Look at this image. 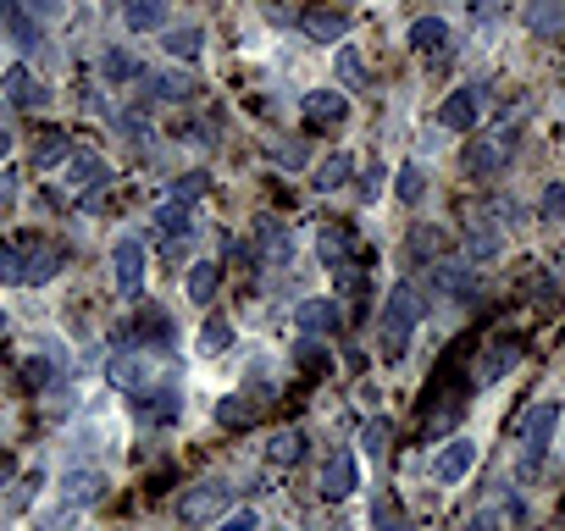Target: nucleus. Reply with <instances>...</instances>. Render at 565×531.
Listing matches in <instances>:
<instances>
[{
  "label": "nucleus",
  "mask_w": 565,
  "mask_h": 531,
  "mask_svg": "<svg viewBox=\"0 0 565 531\" xmlns=\"http://www.w3.org/2000/svg\"><path fill=\"white\" fill-rule=\"evenodd\" d=\"M421 316H427V299H421V288L410 283V277L388 288L383 321H377V343H383V360H399V354H405V338L421 327Z\"/></svg>",
  "instance_id": "1"
},
{
  "label": "nucleus",
  "mask_w": 565,
  "mask_h": 531,
  "mask_svg": "<svg viewBox=\"0 0 565 531\" xmlns=\"http://www.w3.org/2000/svg\"><path fill=\"white\" fill-rule=\"evenodd\" d=\"M554 426H560V399H538L527 415H521V426H516V437H521V449H527V471L549 454V443H554Z\"/></svg>",
  "instance_id": "2"
},
{
  "label": "nucleus",
  "mask_w": 565,
  "mask_h": 531,
  "mask_svg": "<svg viewBox=\"0 0 565 531\" xmlns=\"http://www.w3.org/2000/svg\"><path fill=\"white\" fill-rule=\"evenodd\" d=\"M106 382L111 388H122V393H139V388H150V349L145 343H122L117 354L106 360Z\"/></svg>",
  "instance_id": "3"
},
{
  "label": "nucleus",
  "mask_w": 565,
  "mask_h": 531,
  "mask_svg": "<svg viewBox=\"0 0 565 531\" xmlns=\"http://www.w3.org/2000/svg\"><path fill=\"white\" fill-rule=\"evenodd\" d=\"M56 493H61V504L89 509V504H100V498H106V471H100V465H67Z\"/></svg>",
  "instance_id": "4"
},
{
  "label": "nucleus",
  "mask_w": 565,
  "mask_h": 531,
  "mask_svg": "<svg viewBox=\"0 0 565 531\" xmlns=\"http://www.w3.org/2000/svg\"><path fill=\"white\" fill-rule=\"evenodd\" d=\"M45 238H0V283H34Z\"/></svg>",
  "instance_id": "5"
},
{
  "label": "nucleus",
  "mask_w": 565,
  "mask_h": 531,
  "mask_svg": "<svg viewBox=\"0 0 565 531\" xmlns=\"http://www.w3.org/2000/svg\"><path fill=\"white\" fill-rule=\"evenodd\" d=\"M228 504H233V487L228 482H200V487H189V493H183L178 515L189 520V526H205V520L222 515Z\"/></svg>",
  "instance_id": "6"
},
{
  "label": "nucleus",
  "mask_w": 565,
  "mask_h": 531,
  "mask_svg": "<svg viewBox=\"0 0 565 531\" xmlns=\"http://www.w3.org/2000/svg\"><path fill=\"white\" fill-rule=\"evenodd\" d=\"M477 443L471 437H449L444 449H438V460H433V482H444V487H455V482H466L471 476V465H477Z\"/></svg>",
  "instance_id": "7"
},
{
  "label": "nucleus",
  "mask_w": 565,
  "mask_h": 531,
  "mask_svg": "<svg viewBox=\"0 0 565 531\" xmlns=\"http://www.w3.org/2000/svg\"><path fill=\"white\" fill-rule=\"evenodd\" d=\"M294 321H300L305 338H333V332L344 327V305H338V299H305V305L294 310Z\"/></svg>",
  "instance_id": "8"
},
{
  "label": "nucleus",
  "mask_w": 565,
  "mask_h": 531,
  "mask_svg": "<svg viewBox=\"0 0 565 531\" xmlns=\"http://www.w3.org/2000/svg\"><path fill=\"white\" fill-rule=\"evenodd\" d=\"M521 360V338L510 332V338H493L488 349H482V366H477V388H493V382L505 377L510 366Z\"/></svg>",
  "instance_id": "9"
},
{
  "label": "nucleus",
  "mask_w": 565,
  "mask_h": 531,
  "mask_svg": "<svg viewBox=\"0 0 565 531\" xmlns=\"http://www.w3.org/2000/svg\"><path fill=\"white\" fill-rule=\"evenodd\" d=\"M111 266H117L122 294H139V288H145V244H139V238H122V244L111 249Z\"/></svg>",
  "instance_id": "10"
},
{
  "label": "nucleus",
  "mask_w": 565,
  "mask_h": 531,
  "mask_svg": "<svg viewBox=\"0 0 565 531\" xmlns=\"http://www.w3.org/2000/svg\"><path fill=\"white\" fill-rule=\"evenodd\" d=\"M355 487H361V471H355V454H327V465H322V498H349L355 493Z\"/></svg>",
  "instance_id": "11"
},
{
  "label": "nucleus",
  "mask_w": 565,
  "mask_h": 531,
  "mask_svg": "<svg viewBox=\"0 0 565 531\" xmlns=\"http://www.w3.org/2000/svg\"><path fill=\"white\" fill-rule=\"evenodd\" d=\"M0 89H6V100H12V106H23V111H45L50 106V95L39 89V78L28 67H12L6 78H0Z\"/></svg>",
  "instance_id": "12"
},
{
  "label": "nucleus",
  "mask_w": 565,
  "mask_h": 531,
  "mask_svg": "<svg viewBox=\"0 0 565 531\" xmlns=\"http://www.w3.org/2000/svg\"><path fill=\"white\" fill-rule=\"evenodd\" d=\"M300 28L316 39V45H333V39L349 34V12H333V6H311V12H300Z\"/></svg>",
  "instance_id": "13"
},
{
  "label": "nucleus",
  "mask_w": 565,
  "mask_h": 531,
  "mask_svg": "<svg viewBox=\"0 0 565 531\" xmlns=\"http://www.w3.org/2000/svg\"><path fill=\"white\" fill-rule=\"evenodd\" d=\"M100 177H111V172H106V161H100L95 150H73L67 166H61V183H67V189H95Z\"/></svg>",
  "instance_id": "14"
},
{
  "label": "nucleus",
  "mask_w": 565,
  "mask_h": 531,
  "mask_svg": "<svg viewBox=\"0 0 565 531\" xmlns=\"http://www.w3.org/2000/svg\"><path fill=\"white\" fill-rule=\"evenodd\" d=\"M438 122H444L449 133H471L477 128V89H455V95L438 106Z\"/></svg>",
  "instance_id": "15"
},
{
  "label": "nucleus",
  "mask_w": 565,
  "mask_h": 531,
  "mask_svg": "<svg viewBox=\"0 0 565 531\" xmlns=\"http://www.w3.org/2000/svg\"><path fill=\"white\" fill-rule=\"evenodd\" d=\"M145 95L150 100H172V106H178V100L194 95V78H189V72H172V67L145 72Z\"/></svg>",
  "instance_id": "16"
},
{
  "label": "nucleus",
  "mask_w": 565,
  "mask_h": 531,
  "mask_svg": "<svg viewBox=\"0 0 565 531\" xmlns=\"http://www.w3.org/2000/svg\"><path fill=\"white\" fill-rule=\"evenodd\" d=\"M122 23L133 34H156V28H167V0H122Z\"/></svg>",
  "instance_id": "17"
},
{
  "label": "nucleus",
  "mask_w": 565,
  "mask_h": 531,
  "mask_svg": "<svg viewBox=\"0 0 565 531\" xmlns=\"http://www.w3.org/2000/svg\"><path fill=\"white\" fill-rule=\"evenodd\" d=\"M150 227H156L161 238H189V233H194V227H200V222H194V211H189V205H183V200H172V205H156V216H150Z\"/></svg>",
  "instance_id": "18"
},
{
  "label": "nucleus",
  "mask_w": 565,
  "mask_h": 531,
  "mask_svg": "<svg viewBox=\"0 0 565 531\" xmlns=\"http://www.w3.org/2000/svg\"><path fill=\"white\" fill-rule=\"evenodd\" d=\"M0 23H6V34H12L23 50H34V45H39V28H34V17H28L23 0H0Z\"/></svg>",
  "instance_id": "19"
},
{
  "label": "nucleus",
  "mask_w": 565,
  "mask_h": 531,
  "mask_svg": "<svg viewBox=\"0 0 565 531\" xmlns=\"http://www.w3.org/2000/svg\"><path fill=\"white\" fill-rule=\"evenodd\" d=\"M189 299L194 305H211L217 299V288H222V260H194V272H189Z\"/></svg>",
  "instance_id": "20"
},
{
  "label": "nucleus",
  "mask_w": 565,
  "mask_h": 531,
  "mask_svg": "<svg viewBox=\"0 0 565 531\" xmlns=\"http://www.w3.org/2000/svg\"><path fill=\"white\" fill-rule=\"evenodd\" d=\"M305 117H311V122H344L349 117V100L338 95V89H311V95H305Z\"/></svg>",
  "instance_id": "21"
},
{
  "label": "nucleus",
  "mask_w": 565,
  "mask_h": 531,
  "mask_svg": "<svg viewBox=\"0 0 565 531\" xmlns=\"http://www.w3.org/2000/svg\"><path fill=\"white\" fill-rule=\"evenodd\" d=\"M499 249H505V233H499L493 222H477L466 233V260H477V266H482V260H493Z\"/></svg>",
  "instance_id": "22"
},
{
  "label": "nucleus",
  "mask_w": 565,
  "mask_h": 531,
  "mask_svg": "<svg viewBox=\"0 0 565 531\" xmlns=\"http://www.w3.org/2000/svg\"><path fill=\"white\" fill-rule=\"evenodd\" d=\"M527 28L532 34H560L565 28V0H527Z\"/></svg>",
  "instance_id": "23"
},
{
  "label": "nucleus",
  "mask_w": 565,
  "mask_h": 531,
  "mask_svg": "<svg viewBox=\"0 0 565 531\" xmlns=\"http://www.w3.org/2000/svg\"><path fill=\"white\" fill-rule=\"evenodd\" d=\"M300 454H305V432H300V426H289V432H272V437H266V460H272V465H294Z\"/></svg>",
  "instance_id": "24"
},
{
  "label": "nucleus",
  "mask_w": 565,
  "mask_h": 531,
  "mask_svg": "<svg viewBox=\"0 0 565 531\" xmlns=\"http://www.w3.org/2000/svg\"><path fill=\"white\" fill-rule=\"evenodd\" d=\"M410 45L427 50V56L444 50L449 45V23H444V17H416V23H410Z\"/></svg>",
  "instance_id": "25"
},
{
  "label": "nucleus",
  "mask_w": 565,
  "mask_h": 531,
  "mask_svg": "<svg viewBox=\"0 0 565 531\" xmlns=\"http://www.w3.org/2000/svg\"><path fill=\"white\" fill-rule=\"evenodd\" d=\"M100 72H106V83L145 78V67H139V56H133V50H106V56H100Z\"/></svg>",
  "instance_id": "26"
},
{
  "label": "nucleus",
  "mask_w": 565,
  "mask_h": 531,
  "mask_svg": "<svg viewBox=\"0 0 565 531\" xmlns=\"http://www.w3.org/2000/svg\"><path fill=\"white\" fill-rule=\"evenodd\" d=\"M133 332H139V343H145V349H150V338H156V349H167V343H172V321L161 316L156 305H150V310H139V321H133Z\"/></svg>",
  "instance_id": "27"
},
{
  "label": "nucleus",
  "mask_w": 565,
  "mask_h": 531,
  "mask_svg": "<svg viewBox=\"0 0 565 531\" xmlns=\"http://www.w3.org/2000/svg\"><path fill=\"white\" fill-rule=\"evenodd\" d=\"M349 172H355V161H349V155L338 150V155H327V161L316 166V177H311V183L327 194V189H344V183H349Z\"/></svg>",
  "instance_id": "28"
},
{
  "label": "nucleus",
  "mask_w": 565,
  "mask_h": 531,
  "mask_svg": "<svg viewBox=\"0 0 565 531\" xmlns=\"http://www.w3.org/2000/svg\"><path fill=\"white\" fill-rule=\"evenodd\" d=\"M433 277H438V288H444V294H477V277H471V266H455V260H438V266H433Z\"/></svg>",
  "instance_id": "29"
},
{
  "label": "nucleus",
  "mask_w": 565,
  "mask_h": 531,
  "mask_svg": "<svg viewBox=\"0 0 565 531\" xmlns=\"http://www.w3.org/2000/svg\"><path fill=\"white\" fill-rule=\"evenodd\" d=\"M499 166H505V144H471L466 150V172L471 177H493Z\"/></svg>",
  "instance_id": "30"
},
{
  "label": "nucleus",
  "mask_w": 565,
  "mask_h": 531,
  "mask_svg": "<svg viewBox=\"0 0 565 531\" xmlns=\"http://www.w3.org/2000/svg\"><path fill=\"white\" fill-rule=\"evenodd\" d=\"M67 155H73V139H67L61 128H50L45 139L34 144V166H56V161L67 166Z\"/></svg>",
  "instance_id": "31"
},
{
  "label": "nucleus",
  "mask_w": 565,
  "mask_h": 531,
  "mask_svg": "<svg viewBox=\"0 0 565 531\" xmlns=\"http://www.w3.org/2000/svg\"><path fill=\"white\" fill-rule=\"evenodd\" d=\"M316 249H322V266H344L349 260V227H322Z\"/></svg>",
  "instance_id": "32"
},
{
  "label": "nucleus",
  "mask_w": 565,
  "mask_h": 531,
  "mask_svg": "<svg viewBox=\"0 0 565 531\" xmlns=\"http://www.w3.org/2000/svg\"><path fill=\"white\" fill-rule=\"evenodd\" d=\"M217 421L222 426H250L255 421V399L250 393H228V399L217 404Z\"/></svg>",
  "instance_id": "33"
},
{
  "label": "nucleus",
  "mask_w": 565,
  "mask_h": 531,
  "mask_svg": "<svg viewBox=\"0 0 565 531\" xmlns=\"http://www.w3.org/2000/svg\"><path fill=\"white\" fill-rule=\"evenodd\" d=\"M161 45H167L178 61H194V56H200V45H205V34H200V28H167Z\"/></svg>",
  "instance_id": "34"
},
{
  "label": "nucleus",
  "mask_w": 565,
  "mask_h": 531,
  "mask_svg": "<svg viewBox=\"0 0 565 531\" xmlns=\"http://www.w3.org/2000/svg\"><path fill=\"white\" fill-rule=\"evenodd\" d=\"M372 531H405V515H399L394 493H377L372 498Z\"/></svg>",
  "instance_id": "35"
},
{
  "label": "nucleus",
  "mask_w": 565,
  "mask_h": 531,
  "mask_svg": "<svg viewBox=\"0 0 565 531\" xmlns=\"http://www.w3.org/2000/svg\"><path fill=\"white\" fill-rule=\"evenodd\" d=\"M394 189H399V200H405V205H416L421 194H427V172H421L416 161H405V166H399V183H394Z\"/></svg>",
  "instance_id": "36"
},
{
  "label": "nucleus",
  "mask_w": 565,
  "mask_h": 531,
  "mask_svg": "<svg viewBox=\"0 0 565 531\" xmlns=\"http://www.w3.org/2000/svg\"><path fill=\"white\" fill-rule=\"evenodd\" d=\"M388 437H394L388 432V421H366L361 426V449L372 454V460H388Z\"/></svg>",
  "instance_id": "37"
},
{
  "label": "nucleus",
  "mask_w": 565,
  "mask_h": 531,
  "mask_svg": "<svg viewBox=\"0 0 565 531\" xmlns=\"http://www.w3.org/2000/svg\"><path fill=\"white\" fill-rule=\"evenodd\" d=\"M228 343H233V327H228L222 316H211V321H205V332H200V349H205V354H222Z\"/></svg>",
  "instance_id": "38"
},
{
  "label": "nucleus",
  "mask_w": 565,
  "mask_h": 531,
  "mask_svg": "<svg viewBox=\"0 0 565 531\" xmlns=\"http://www.w3.org/2000/svg\"><path fill=\"white\" fill-rule=\"evenodd\" d=\"M255 233H261V244L272 249V260H289V233H283V227L272 222V216H261V227H255Z\"/></svg>",
  "instance_id": "39"
},
{
  "label": "nucleus",
  "mask_w": 565,
  "mask_h": 531,
  "mask_svg": "<svg viewBox=\"0 0 565 531\" xmlns=\"http://www.w3.org/2000/svg\"><path fill=\"white\" fill-rule=\"evenodd\" d=\"M338 83H344V89H361L366 83V67H361L355 50H338Z\"/></svg>",
  "instance_id": "40"
},
{
  "label": "nucleus",
  "mask_w": 565,
  "mask_h": 531,
  "mask_svg": "<svg viewBox=\"0 0 565 531\" xmlns=\"http://www.w3.org/2000/svg\"><path fill=\"white\" fill-rule=\"evenodd\" d=\"M205 189H211V177H205V172H183V177H178V200H183V205L205 200Z\"/></svg>",
  "instance_id": "41"
},
{
  "label": "nucleus",
  "mask_w": 565,
  "mask_h": 531,
  "mask_svg": "<svg viewBox=\"0 0 565 531\" xmlns=\"http://www.w3.org/2000/svg\"><path fill=\"white\" fill-rule=\"evenodd\" d=\"M23 382L28 388H50V360L45 354H23Z\"/></svg>",
  "instance_id": "42"
},
{
  "label": "nucleus",
  "mask_w": 565,
  "mask_h": 531,
  "mask_svg": "<svg viewBox=\"0 0 565 531\" xmlns=\"http://www.w3.org/2000/svg\"><path fill=\"white\" fill-rule=\"evenodd\" d=\"M294 360H300V371H322V366H327V349H322V338H305L300 349H294Z\"/></svg>",
  "instance_id": "43"
},
{
  "label": "nucleus",
  "mask_w": 565,
  "mask_h": 531,
  "mask_svg": "<svg viewBox=\"0 0 565 531\" xmlns=\"http://www.w3.org/2000/svg\"><path fill=\"white\" fill-rule=\"evenodd\" d=\"M78 520V509L73 504H61V509H45V515H39V531H67Z\"/></svg>",
  "instance_id": "44"
},
{
  "label": "nucleus",
  "mask_w": 565,
  "mask_h": 531,
  "mask_svg": "<svg viewBox=\"0 0 565 531\" xmlns=\"http://www.w3.org/2000/svg\"><path fill=\"white\" fill-rule=\"evenodd\" d=\"M17 194H23V177L0 172V211H12V205H17Z\"/></svg>",
  "instance_id": "45"
},
{
  "label": "nucleus",
  "mask_w": 565,
  "mask_h": 531,
  "mask_svg": "<svg viewBox=\"0 0 565 531\" xmlns=\"http://www.w3.org/2000/svg\"><path fill=\"white\" fill-rule=\"evenodd\" d=\"M543 216H549V222H554V216H565V177L554 183L549 194H543Z\"/></svg>",
  "instance_id": "46"
},
{
  "label": "nucleus",
  "mask_w": 565,
  "mask_h": 531,
  "mask_svg": "<svg viewBox=\"0 0 565 531\" xmlns=\"http://www.w3.org/2000/svg\"><path fill=\"white\" fill-rule=\"evenodd\" d=\"M377 189H383V166L372 161V166H366V172H361V194H366V200H372Z\"/></svg>",
  "instance_id": "47"
},
{
  "label": "nucleus",
  "mask_w": 565,
  "mask_h": 531,
  "mask_svg": "<svg viewBox=\"0 0 565 531\" xmlns=\"http://www.w3.org/2000/svg\"><path fill=\"white\" fill-rule=\"evenodd\" d=\"M222 531H255V509H239V515L222 520Z\"/></svg>",
  "instance_id": "48"
},
{
  "label": "nucleus",
  "mask_w": 565,
  "mask_h": 531,
  "mask_svg": "<svg viewBox=\"0 0 565 531\" xmlns=\"http://www.w3.org/2000/svg\"><path fill=\"white\" fill-rule=\"evenodd\" d=\"M466 531H499V515H493V509H482V515L466 520Z\"/></svg>",
  "instance_id": "49"
},
{
  "label": "nucleus",
  "mask_w": 565,
  "mask_h": 531,
  "mask_svg": "<svg viewBox=\"0 0 565 531\" xmlns=\"http://www.w3.org/2000/svg\"><path fill=\"white\" fill-rule=\"evenodd\" d=\"M272 155H277V161H283V166H300V161H305V150H300V144H277Z\"/></svg>",
  "instance_id": "50"
},
{
  "label": "nucleus",
  "mask_w": 565,
  "mask_h": 531,
  "mask_svg": "<svg viewBox=\"0 0 565 531\" xmlns=\"http://www.w3.org/2000/svg\"><path fill=\"white\" fill-rule=\"evenodd\" d=\"M28 12H61V0H28Z\"/></svg>",
  "instance_id": "51"
},
{
  "label": "nucleus",
  "mask_w": 565,
  "mask_h": 531,
  "mask_svg": "<svg viewBox=\"0 0 565 531\" xmlns=\"http://www.w3.org/2000/svg\"><path fill=\"white\" fill-rule=\"evenodd\" d=\"M6 155H12V133L0 128V161H6Z\"/></svg>",
  "instance_id": "52"
},
{
  "label": "nucleus",
  "mask_w": 565,
  "mask_h": 531,
  "mask_svg": "<svg viewBox=\"0 0 565 531\" xmlns=\"http://www.w3.org/2000/svg\"><path fill=\"white\" fill-rule=\"evenodd\" d=\"M0 327H6V316H0Z\"/></svg>",
  "instance_id": "53"
}]
</instances>
